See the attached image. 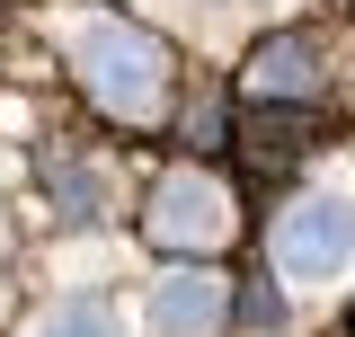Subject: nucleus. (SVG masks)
<instances>
[{"label":"nucleus","mask_w":355,"mask_h":337,"mask_svg":"<svg viewBox=\"0 0 355 337\" xmlns=\"http://www.w3.org/2000/svg\"><path fill=\"white\" fill-rule=\"evenodd\" d=\"M80 80L98 89V107L107 116H133V125H151L160 107H169V53L160 36H142L125 18H107V27H80Z\"/></svg>","instance_id":"nucleus-1"},{"label":"nucleus","mask_w":355,"mask_h":337,"mask_svg":"<svg viewBox=\"0 0 355 337\" xmlns=\"http://www.w3.org/2000/svg\"><path fill=\"white\" fill-rule=\"evenodd\" d=\"M355 266V196L320 187V196H293L284 222H275V275L293 284H338Z\"/></svg>","instance_id":"nucleus-2"},{"label":"nucleus","mask_w":355,"mask_h":337,"mask_svg":"<svg viewBox=\"0 0 355 337\" xmlns=\"http://www.w3.org/2000/svg\"><path fill=\"white\" fill-rule=\"evenodd\" d=\"M151 240H160V249H196V257H214L222 240H231V196H222L205 168H178V178H160V187H151Z\"/></svg>","instance_id":"nucleus-3"},{"label":"nucleus","mask_w":355,"mask_h":337,"mask_svg":"<svg viewBox=\"0 0 355 337\" xmlns=\"http://www.w3.org/2000/svg\"><path fill=\"white\" fill-rule=\"evenodd\" d=\"M222 284L205 275V266H178V275H160L151 284V329L160 337H205V329H222Z\"/></svg>","instance_id":"nucleus-4"},{"label":"nucleus","mask_w":355,"mask_h":337,"mask_svg":"<svg viewBox=\"0 0 355 337\" xmlns=\"http://www.w3.org/2000/svg\"><path fill=\"white\" fill-rule=\"evenodd\" d=\"M311 89H320V53H311L302 36H266L258 53H249V98H258V107H275V98L293 107Z\"/></svg>","instance_id":"nucleus-5"},{"label":"nucleus","mask_w":355,"mask_h":337,"mask_svg":"<svg viewBox=\"0 0 355 337\" xmlns=\"http://www.w3.org/2000/svg\"><path fill=\"white\" fill-rule=\"evenodd\" d=\"M44 337H125V320L80 293V302H62V311H44Z\"/></svg>","instance_id":"nucleus-6"}]
</instances>
